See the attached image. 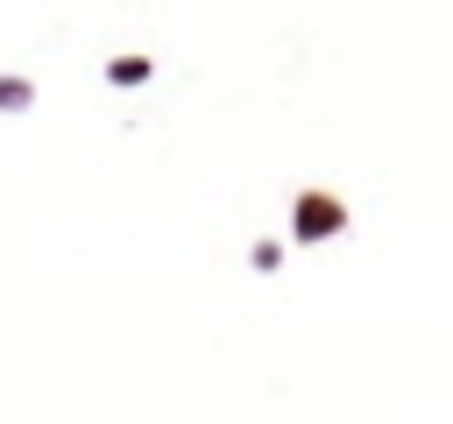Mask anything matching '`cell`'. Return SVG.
<instances>
[{
	"instance_id": "obj_1",
	"label": "cell",
	"mask_w": 453,
	"mask_h": 424,
	"mask_svg": "<svg viewBox=\"0 0 453 424\" xmlns=\"http://www.w3.org/2000/svg\"><path fill=\"white\" fill-rule=\"evenodd\" d=\"M347 226V205L333 198V191H304L297 198V240H326V233H340Z\"/></svg>"
},
{
	"instance_id": "obj_2",
	"label": "cell",
	"mask_w": 453,
	"mask_h": 424,
	"mask_svg": "<svg viewBox=\"0 0 453 424\" xmlns=\"http://www.w3.org/2000/svg\"><path fill=\"white\" fill-rule=\"evenodd\" d=\"M0 99H7V106H21V99H28V85H21V78H7V85H0Z\"/></svg>"
}]
</instances>
